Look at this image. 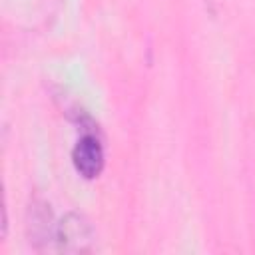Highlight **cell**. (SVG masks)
Returning a JSON list of instances; mask_svg holds the SVG:
<instances>
[{
	"mask_svg": "<svg viewBox=\"0 0 255 255\" xmlns=\"http://www.w3.org/2000/svg\"><path fill=\"white\" fill-rule=\"evenodd\" d=\"M96 239V231L92 223L82 213H68L58 225H56V245L60 251L66 253H82L90 251Z\"/></svg>",
	"mask_w": 255,
	"mask_h": 255,
	"instance_id": "obj_1",
	"label": "cell"
},
{
	"mask_svg": "<svg viewBox=\"0 0 255 255\" xmlns=\"http://www.w3.org/2000/svg\"><path fill=\"white\" fill-rule=\"evenodd\" d=\"M72 163L80 175L94 179L104 169V147L94 131H86L72 149Z\"/></svg>",
	"mask_w": 255,
	"mask_h": 255,
	"instance_id": "obj_2",
	"label": "cell"
},
{
	"mask_svg": "<svg viewBox=\"0 0 255 255\" xmlns=\"http://www.w3.org/2000/svg\"><path fill=\"white\" fill-rule=\"evenodd\" d=\"M28 233H30V241L38 247H42V243H48L50 239H56V225L52 219L50 205L42 199H34L30 203Z\"/></svg>",
	"mask_w": 255,
	"mask_h": 255,
	"instance_id": "obj_3",
	"label": "cell"
}]
</instances>
